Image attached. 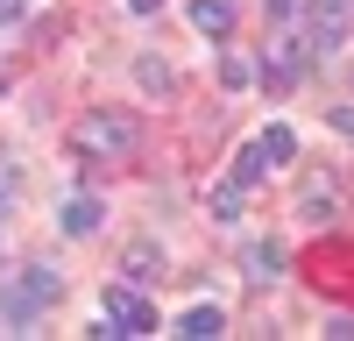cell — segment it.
Listing matches in <instances>:
<instances>
[{"mask_svg":"<svg viewBox=\"0 0 354 341\" xmlns=\"http://www.w3.org/2000/svg\"><path fill=\"white\" fill-rule=\"evenodd\" d=\"M71 142H78L85 157H135L142 121H135V114H113V107H93V114L71 121Z\"/></svg>","mask_w":354,"mask_h":341,"instance_id":"1","label":"cell"},{"mask_svg":"<svg viewBox=\"0 0 354 341\" xmlns=\"http://www.w3.org/2000/svg\"><path fill=\"white\" fill-rule=\"evenodd\" d=\"M57 299H64V277H57L50 263H28L15 277H0V306H8V320H36V313L57 306Z\"/></svg>","mask_w":354,"mask_h":341,"instance_id":"2","label":"cell"},{"mask_svg":"<svg viewBox=\"0 0 354 341\" xmlns=\"http://www.w3.org/2000/svg\"><path fill=\"white\" fill-rule=\"evenodd\" d=\"M106 313H113V327L121 334H156L163 320H156V299H142L135 284H113L106 292Z\"/></svg>","mask_w":354,"mask_h":341,"instance_id":"3","label":"cell"},{"mask_svg":"<svg viewBox=\"0 0 354 341\" xmlns=\"http://www.w3.org/2000/svg\"><path fill=\"white\" fill-rule=\"evenodd\" d=\"M347 15H354V0H305V43L312 50H333L347 36Z\"/></svg>","mask_w":354,"mask_h":341,"instance_id":"4","label":"cell"},{"mask_svg":"<svg viewBox=\"0 0 354 341\" xmlns=\"http://www.w3.org/2000/svg\"><path fill=\"white\" fill-rule=\"evenodd\" d=\"M298 213H305V220H333V213H340V185H333V178H305Z\"/></svg>","mask_w":354,"mask_h":341,"instance_id":"5","label":"cell"},{"mask_svg":"<svg viewBox=\"0 0 354 341\" xmlns=\"http://www.w3.org/2000/svg\"><path fill=\"white\" fill-rule=\"evenodd\" d=\"M177 334H185V341H220L227 334V313L220 306H192L185 320H177Z\"/></svg>","mask_w":354,"mask_h":341,"instance_id":"6","label":"cell"},{"mask_svg":"<svg viewBox=\"0 0 354 341\" xmlns=\"http://www.w3.org/2000/svg\"><path fill=\"white\" fill-rule=\"evenodd\" d=\"M121 270H128V284H149V277H163V249H156V242H128Z\"/></svg>","mask_w":354,"mask_h":341,"instance_id":"7","label":"cell"},{"mask_svg":"<svg viewBox=\"0 0 354 341\" xmlns=\"http://www.w3.org/2000/svg\"><path fill=\"white\" fill-rule=\"evenodd\" d=\"M192 28L198 36H227L234 28V0H192Z\"/></svg>","mask_w":354,"mask_h":341,"instance_id":"8","label":"cell"},{"mask_svg":"<svg viewBox=\"0 0 354 341\" xmlns=\"http://www.w3.org/2000/svg\"><path fill=\"white\" fill-rule=\"evenodd\" d=\"M100 220H106V207H100V199H93V192H78V199H71V207H64V235H93V227H100Z\"/></svg>","mask_w":354,"mask_h":341,"instance_id":"9","label":"cell"},{"mask_svg":"<svg viewBox=\"0 0 354 341\" xmlns=\"http://www.w3.org/2000/svg\"><path fill=\"white\" fill-rule=\"evenodd\" d=\"M270 170H277V164H270V150H262V142H248V150L234 157V185H262Z\"/></svg>","mask_w":354,"mask_h":341,"instance_id":"10","label":"cell"},{"mask_svg":"<svg viewBox=\"0 0 354 341\" xmlns=\"http://www.w3.org/2000/svg\"><path fill=\"white\" fill-rule=\"evenodd\" d=\"M241 263H248V277H255V284H270V277H283V249H277V242H255Z\"/></svg>","mask_w":354,"mask_h":341,"instance_id":"11","label":"cell"},{"mask_svg":"<svg viewBox=\"0 0 354 341\" xmlns=\"http://www.w3.org/2000/svg\"><path fill=\"white\" fill-rule=\"evenodd\" d=\"M135 78H142V93H177V71L163 57H135Z\"/></svg>","mask_w":354,"mask_h":341,"instance_id":"12","label":"cell"},{"mask_svg":"<svg viewBox=\"0 0 354 341\" xmlns=\"http://www.w3.org/2000/svg\"><path fill=\"white\" fill-rule=\"evenodd\" d=\"M255 142H262V150H270V164H290V157H298V135H290L283 121H270V128H262Z\"/></svg>","mask_w":354,"mask_h":341,"instance_id":"13","label":"cell"},{"mask_svg":"<svg viewBox=\"0 0 354 341\" xmlns=\"http://www.w3.org/2000/svg\"><path fill=\"white\" fill-rule=\"evenodd\" d=\"M241 192H248V185H234V178L213 185V220H241Z\"/></svg>","mask_w":354,"mask_h":341,"instance_id":"14","label":"cell"},{"mask_svg":"<svg viewBox=\"0 0 354 341\" xmlns=\"http://www.w3.org/2000/svg\"><path fill=\"white\" fill-rule=\"evenodd\" d=\"M220 78H227V85H248V78H255V64H248V57H227Z\"/></svg>","mask_w":354,"mask_h":341,"instance_id":"15","label":"cell"},{"mask_svg":"<svg viewBox=\"0 0 354 341\" xmlns=\"http://www.w3.org/2000/svg\"><path fill=\"white\" fill-rule=\"evenodd\" d=\"M262 15H270V21H290V15H298V0H262Z\"/></svg>","mask_w":354,"mask_h":341,"instance_id":"16","label":"cell"},{"mask_svg":"<svg viewBox=\"0 0 354 341\" xmlns=\"http://www.w3.org/2000/svg\"><path fill=\"white\" fill-rule=\"evenodd\" d=\"M333 128H340V135H354V107H333Z\"/></svg>","mask_w":354,"mask_h":341,"instance_id":"17","label":"cell"},{"mask_svg":"<svg viewBox=\"0 0 354 341\" xmlns=\"http://www.w3.org/2000/svg\"><path fill=\"white\" fill-rule=\"evenodd\" d=\"M326 334L333 341H354V320H326Z\"/></svg>","mask_w":354,"mask_h":341,"instance_id":"18","label":"cell"},{"mask_svg":"<svg viewBox=\"0 0 354 341\" xmlns=\"http://www.w3.org/2000/svg\"><path fill=\"white\" fill-rule=\"evenodd\" d=\"M0 21H21V0H0Z\"/></svg>","mask_w":354,"mask_h":341,"instance_id":"19","label":"cell"},{"mask_svg":"<svg viewBox=\"0 0 354 341\" xmlns=\"http://www.w3.org/2000/svg\"><path fill=\"white\" fill-rule=\"evenodd\" d=\"M128 8H135V15H156V8H163V0H128Z\"/></svg>","mask_w":354,"mask_h":341,"instance_id":"20","label":"cell"},{"mask_svg":"<svg viewBox=\"0 0 354 341\" xmlns=\"http://www.w3.org/2000/svg\"><path fill=\"white\" fill-rule=\"evenodd\" d=\"M0 100H8V78H0Z\"/></svg>","mask_w":354,"mask_h":341,"instance_id":"21","label":"cell"}]
</instances>
